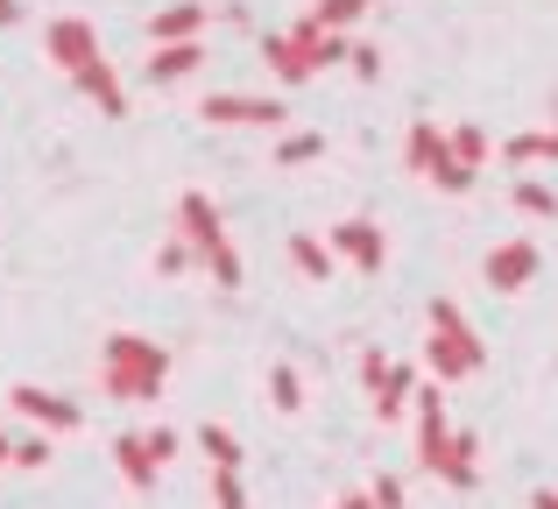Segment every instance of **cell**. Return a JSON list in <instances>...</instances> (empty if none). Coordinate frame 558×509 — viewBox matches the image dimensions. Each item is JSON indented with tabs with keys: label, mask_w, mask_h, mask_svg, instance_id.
<instances>
[{
	"label": "cell",
	"mask_w": 558,
	"mask_h": 509,
	"mask_svg": "<svg viewBox=\"0 0 558 509\" xmlns=\"http://www.w3.org/2000/svg\"><path fill=\"white\" fill-rule=\"evenodd\" d=\"M99 383L121 403H156L170 383V347L142 340V332H107L99 340Z\"/></svg>",
	"instance_id": "cell-1"
},
{
	"label": "cell",
	"mask_w": 558,
	"mask_h": 509,
	"mask_svg": "<svg viewBox=\"0 0 558 509\" xmlns=\"http://www.w3.org/2000/svg\"><path fill=\"white\" fill-rule=\"evenodd\" d=\"M361 383H368L375 397V417L381 425H396V417L417 403V368L410 361H381V354H361Z\"/></svg>",
	"instance_id": "cell-2"
},
{
	"label": "cell",
	"mask_w": 558,
	"mask_h": 509,
	"mask_svg": "<svg viewBox=\"0 0 558 509\" xmlns=\"http://www.w3.org/2000/svg\"><path fill=\"white\" fill-rule=\"evenodd\" d=\"M481 361H488V347H481V332H474V326H460V332H432V347H424V368H432L438 383H460V375H474Z\"/></svg>",
	"instance_id": "cell-3"
},
{
	"label": "cell",
	"mask_w": 558,
	"mask_h": 509,
	"mask_svg": "<svg viewBox=\"0 0 558 509\" xmlns=\"http://www.w3.org/2000/svg\"><path fill=\"white\" fill-rule=\"evenodd\" d=\"M43 57H50V64H64V71H85L99 57V28L85 22V14H57V22L43 28Z\"/></svg>",
	"instance_id": "cell-4"
},
{
	"label": "cell",
	"mask_w": 558,
	"mask_h": 509,
	"mask_svg": "<svg viewBox=\"0 0 558 509\" xmlns=\"http://www.w3.org/2000/svg\"><path fill=\"white\" fill-rule=\"evenodd\" d=\"M537 269H545V255H537V241H502V249H495L488 262H481V283H488L495 298H517V290L531 283Z\"/></svg>",
	"instance_id": "cell-5"
},
{
	"label": "cell",
	"mask_w": 558,
	"mask_h": 509,
	"mask_svg": "<svg viewBox=\"0 0 558 509\" xmlns=\"http://www.w3.org/2000/svg\"><path fill=\"white\" fill-rule=\"evenodd\" d=\"M14 417H28V425H43V432H78L85 425V411L71 397H57V389H43V383H14Z\"/></svg>",
	"instance_id": "cell-6"
},
{
	"label": "cell",
	"mask_w": 558,
	"mask_h": 509,
	"mask_svg": "<svg viewBox=\"0 0 558 509\" xmlns=\"http://www.w3.org/2000/svg\"><path fill=\"white\" fill-rule=\"evenodd\" d=\"M198 113L205 121H219V128H283V99H241V93H205L198 99Z\"/></svg>",
	"instance_id": "cell-7"
},
{
	"label": "cell",
	"mask_w": 558,
	"mask_h": 509,
	"mask_svg": "<svg viewBox=\"0 0 558 509\" xmlns=\"http://www.w3.org/2000/svg\"><path fill=\"white\" fill-rule=\"evenodd\" d=\"M326 241H332V255H340V262H354L361 276H381V262H389V234H381L375 220H340Z\"/></svg>",
	"instance_id": "cell-8"
},
{
	"label": "cell",
	"mask_w": 558,
	"mask_h": 509,
	"mask_svg": "<svg viewBox=\"0 0 558 509\" xmlns=\"http://www.w3.org/2000/svg\"><path fill=\"white\" fill-rule=\"evenodd\" d=\"M71 85H78V93L93 99V107L107 113V121H121V113H128V85H121V71H113L107 57H93L85 71H71Z\"/></svg>",
	"instance_id": "cell-9"
},
{
	"label": "cell",
	"mask_w": 558,
	"mask_h": 509,
	"mask_svg": "<svg viewBox=\"0 0 558 509\" xmlns=\"http://www.w3.org/2000/svg\"><path fill=\"white\" fill-rule=\"evenodd\" d=\"M178 234L191 241V249H219V241H227V227H219V206L205 192H178Z\"/></svg>",
	"instance_id": "cell-10"
},
{
	"label": "cell",
	"mask_w": 558,
	"mask_h": 509,
	"mask_svg": "<svg viewBox=\"0 0 558 509\" xmlns=\"http://www.w3.org/2000/svg\"><path fill=\"white\" fill-rule=\"evenodd\" d=\"M262 57H269V71H276L283 85H304V78H318L312 50H304V43L290 36V28H269V36H262Z\"/></svg>",
	"instance_id": "cell-11"
},
{
	"label": "cell",
	"mask_w": 558,
	"mask_h": 509,
	"mask_svg": "<svg viewBox=\"0 0 558 509\" xmlns=\"http://www.w3.org/2000/svg\"><path fill=\"white\" fill-rule=\"evenodd\" d=\"M213 22V8H198V0H178V8H156L149 14V50L156 43H198V28Z\"/></svg>",
	"instance_id": "cell-12"
},
{
	"label": "cell",
	"mask_w": 558,
	"mask_h": 509,
	"mask_svg": "<svg viewBox=\"0 0 558 509\" xmlns=\"http://www.w3.org/2000/svg\"><path fill=\"white\" fill-rule=\"evenodd\" d=\"M205 71V43H156L149 50V85H178Z\"/></svg>",
	"instance_id": "cell-13"
},
{
	"label": "cell",
	"mask_w": 558,
	"mask_h": 509,
	"mask_svg": "<svg viewBox=\"0 0 558 509\" xmlns=\"http://www.w3.org/2000/svg\"><path fill=\"white\" fill-rule=\"evenodd\" d=\"M446 128H432V121H410V135H403V163L417 170V178H432L438 163H446Z\"/></svg>",
	"instance_id": "cell-14"
},
{
	"label": "cell",
	"mask_w": 558,
	"mask_h": 509,
	"mask_svg": "<svg viewBox=\"0 0 558 509\" xmlns=\"http://www.w3.org/2000/svg\"><path fill=\"white\" fill-rule=\"evenodd\" d=\"M113 460H121V482L135 488V496H149V488H156V453H149V439H142V432L113 439Z\"/></svg>",
	"instance_id": "cell-15"
},
{
	"label": "cell",
	"mask_w": 558,
	"mask_h": 509,
	"mask_svg": "<svg viewBox=\"0 0 558 509\" xmlns=\"http://www.w3.org/2000/svg\"><path fill=\"white\" fill-rule=\"evenodd\" d=\"M474 460H481V439H474V432H452V453H446V468H438V482L460 488V496H466V488H481Z\"/></svg>",
	"instance_id": "cell-16"
},
{
	"label": "cell",
	"mask_w": 558,
	"mask_h": 509,
	"mask_svg": "<svg viewBox=\"0 0 558 509\" xmlns=\"http://www.w3.org/2000/svg\"><path fill=\"white\" fill-rule=\"evenodd\" d=\"M290 262H298V276H312V283H326L332 276V241H318V234H290Z\"/></svg>",
	"instance_id": "cell-17"
},
{
	"label": "cell",
	"mask_w": 558,
	"mask_h": 509,
	"mask_svg": "<svg viewBox=\"0 0 558 509\" xmlns=\"http://www.w3.org/2000/svg\"><path fill=\"white\" fill-rule=\"evenodd\" d=\"M502 156H509V163H545V156H551V163H558V135H551V128H523V135H509L502 142Z\"/></svg>",
	"instance_id": "cell-18"
},
{
	"label": "cell",
	"mask_w": 558,
	"mask_h": 509,
	"mask_svg": "<svg viewBox=\"0 0 558 509\" xmlns=\"http://www.w3.org/2000/svg\"><path fill=\"white\" fill-rule=\"evenodd\" d=\"M269 156H276L283 170H298V163H318V156H326V135H318V128H290V135L276 142Z\"/></svg>",
	"instance_id": "cell-19"
},
{
	"label": "cell",
	"mask_w": 558,
	"mask_h": 509,
	"mask_svg": "<svg viewBox=\"0 0 558 509\" xmlns=\"http://www.w3.org/2000/svg\"><path fill=\"white\" fill-rule=\"evenodd\" d=\"M446 149H452V163H466V170H481V163H488V156H495V142H488V135H481V128H474V121H460V128H446Z\"/></svg>",
	"instance_id": "cell-20"
},
{
	"label": "cell",
	"mask_w": 558,
	"mask_h": 509,
	"mask_svg": "<svg viewBox=\"0 0 558 509\" xmlns=\"http://www.w3.org/2000/svg\"><path fill=\"white\" fill-rule=\"evenodd\" d=\"M269 403H276L283 417L304 411V383H298V368H290V361H276V368H269Z\"/></svg>",
	"instance_id": "cell-21"
},
{
	"label": "cell",
	"mask_w": 558,
	"mask_h": 509,
	"mask_svg": "<svg viewBox=\"0 0 558 509\" xmlns=\"http://www.w3.org/2000/svg\"><path fill=\"white\" fill-rule=\"evenodd\" d=\"M509 198H517V213H531V220H551V213H558V192H551L545 178H517V192H509Z\"/></svg>",
	"instance_id": "cell-22"
},
{
	"label": "cell",
	"mask_w": 558,
	"mask_h": 509,
	"mask_svg": "<svg viewBox=\"0 0 558 509\" xmlns=\"http://www.w3.org/2000/svg\"><path fill=\"white\" fill-rule=\"evenodd\" d=\"M368 8H375V0H312L304 14H312L318 28H354V22H361Z\"/></svg>",
	"instance_id": "cell-23"
},
{
	"label": "cell",
	"mask_w": 558,
	"mask_h": 509,
	"mask_svg": "<svg viewBox=\"0 0 558 509\" xmlns=\"http://www.w3.org/2000/svg\"><path fill=\"white\" fill-rule=\"evenodd\" d=\"M198 453L213 460V468H241V439H233L227 425H198Z\"/></svg>",
	"instance_id": "cell-24"
},
{
	"label": "cell",
	"mask_w": 558,
	"mask_h": 509,
	"mask_svg": "<svg viewBox=\"0 0 558 509\" xmlns=\"http://www.w3.org/2000/svg\"><path fill=\"white\" fill-rule=\"evenodd\" d=\"M198 262L213 269V283H219V290H241V276H247V269H241V255H233V241H219V249H205Z\"/></svg>",
	"instance_id": "cell-25"
},
{
	"label": "cell",
	"mask_w": 558,
	"mask_h": 509,
	"mask_svg": "<svg viewBox=\"0 0 558 509\" xmlns=\"http://www.w3.org/2000/svg\"><path fill=\"white\" fill-rule=\"evenodd\" d=\"M213 509H247V488H241V468H213Z\"/></svg>",
	"instance_id": "cell-26"
},
{
	"label": "cell",
	"mask_w": 558,
	"mask_h": 509,
	"mask_svg": "<svg viewBox=\"0 0 558 509\" xmlns=\"http://www.w3.org/2000/svg\"><path fill=\"white\" fill-rule=\"evenodd\" d=\"M191 262H198V249H191L184 234H170L163 249H156V276H178V269H191Z\"/></svg>",
	"instance_id": "cell-27"
},
{
	"label": "cell",
	"mask_w": 558,
	"mask_h": 509,
	"mask_svg": "<svg viewBox=\"0 0 558 509\" xmlns=\"http://www.w3.org/2000/svg\"><path fill=\"white\" fill-rule=\"evenodd\" d=\"M474 178H481V170H466V163H452V156H446V163H438V170H432V184H438V192H452V198H466V192H474Z\"/></svg>",
	"instance_id": "cell-28"
},
{
	"label": "cell",
	"mask_w": 558,
	"mask_h": 509,
	"mask_svg": "<svg viewBox=\"0 0 558 509\" xmlns=\"http://www.w3.org/2000/svg\"><path fill=\"white\" fill-rule=\"evenodd\" d=\"M14 468H22V474L50 468V432H43V439H22V446H14Z\"/></svg>",
	"instance_id": "cell-29"
},
{
	"label": "cell",
	"mask_w": 558,
	"mask_h": 509,
	"mask_svg": "<svg viewBox=\"0 0 558 509\" xmlns=\"http://www.w3.org/2000/svg\"><path fill=\"white\" fill-rule=\"evenodd\" d=\"M368 502L375 509H403V482H396V474H375V482H368Z\"/></svg>",
	"instance_id": "cell-30"
},
{
	"label": "cell",
	"mask_w": 558,
	"mask_h": 509,
	"mask_svg": "<svg viewBox=\"0 0 558 509\" xmlns=\"http://www.w3.org/2000/svg\"><path fill=\"white\" fill-rule=\"evenodd\" d=\"M347 64H354V78H381V50H375V43H354V57H347Z\"/></svg>",
	"instance_id": "cell-31"
},
{
	"label": "cell",
	"mask_w": 558,
	"mask_h": 509,
	"mask_svg": "<svg viewBox=\"0 0 558 509\" xmlns=\"http://www.w3.org/2000/svg\"><path fill=\"white\" fill-rule=\"evenodd\" d=\"M460 326H466L460 304H452V298H432V332H460Z\"/></svg>",
	"instance_id": "cell-32"
},
{
	"label": "cell",
	"mask_w": 558,
	"mask_h": 509,
	"mask_svg": "<svg viewBox=\"0 0 558 509\" xmlns=\"http://www.w3.org/2000/svg\"><path fill=\"white\" fill-rule=\"evenodd\" d=\"M142 439H149V453H156V468H170V460H178V432H163V425H156V432H142Z\"/></svg>",
	"instance_id": "cell-33"
},
{
	"label": "cell",
	"mask_w": 558,
	"mask_h": 509,
	"mask_svg": "<svg viewBox=\"0 0 558 509\" xmlns=\"http://www.w3.org/2000/svg\"><path fill=\"white\" fill-rule=\"evenodd\" d=\"M8 22H22V0H0V28Z\"/></svg>",
	"instance_id": "cell-34"
},
{
	"label": "cell",
	"mask_w": 558,
	"mask_h": 509,
	"mask_svg": "<svg viewBox=\"0 0 558 509\" xmlns=\"http://www.w3.org/2000/svg\"><path fill=\"white\" fill-rule=\"evenodd\" d=\"M531 509H558V488H537V496H531Z\"/></svg>",
	"instance_id": "cell-35"
},
{
	"label": "cell",
	"mask_w": 558,
	"mask_h": 509,
	"mask_svg": "<svg viewBox=\"0 0 558 509\" xmlns=\"http://www.w3.org/2000/svg\"><path fill=\"white\" fill-rule=\"evenodd\" d=\"M332 509H375V502H368V496H340Z\"/></svg>",
	"instance_id": "cell-36"
},
{
	"label": "cell",
	"mask_w": 558,
	"mask_h": 509,
	"mask_svg": "<svg viewBox=\"0 0 558 509\" xmlns=\"http://www.w3.org/2000/svg\"><path fill=\"white\" fill-rule=\"evenodd\" d=\"M0 468H14V439H8V432H0Z\"/></svg>",
	"instance_id": "cell-37"
},
{
	"label": "cell",
	"mask_w": 558,
	"mask_h": 509,
	"mask_svg": "<svg viewBox=\"0 0 558 509\" xmlns=\"http://www.w3.org/2000/svg\"><path fill=\"white\" fill-rule=\"evenodd\" d=\"M551 135H558V128H551Z\"/></svg>",
	"instance_id": "cell-38"
}]
</instances>
